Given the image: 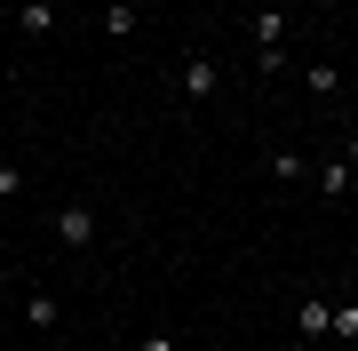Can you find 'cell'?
I'll return each mask as SVG.
<instances>
[{
    "mask_svg": "<svg viewBox=\"0 0 358 351\" xmlns=\"http://www.w3.org/2000/svg\"><path fill=\"white\" fill-rule=\"evenodd\" d=\"M48 232H56V247H64V256H88V247H96V232H103V216H96V200H64Z\"/></svg>",
    "mask_w": 358,
    "mask_h": 351,
    "instance_id": "1",
    "label": "cell"
},
{
    "mask_svg": "<svg viewBox=\"0 0 358 351\" xmlns=\"http://www.w3.org/2000/svg\"><path fill=\"white\" fill-rule=\"evenodd\" d=\"M215 88H223V64H215L207 48H192V56L176 64V96H183V104H215Z\"/></svg>",
    "mask_w": 358,
    "mask_h": 351,
    "instance_id": "2",
    "label": "cell"
},
{
    "mask_svg": "<svg viewBox=\"0 0 358 351\" xmlns=\"http://www.w3.org/2000/svg\"><path fill=\"white\" fill-rule=\"evenodd\" d=\"M287 40H294V16H287V8H255V64H263V72L287 64Z\"/></svg>",
    "mask_w": 358,
    "mask_h": 351,
    "instance_id": "3",
    "label": "cell"
},
{
    "mask_svg": "<svg viewBox=\"0 0 358 351\" xmlns=\"http://www.w3.org/2000/svg\"><path fill=\"white\" fill-rule=\"evenodd\" d=\"M294 336H303V343H327L334 336V296H303V303H294Z\"/></svg>",
    "mask_w": 358,
    "mask_h": 351,
    "instance_id": "4",
    "label": "cell"
},
{
    "mask_svg": "<svg viewBox=\"0 0 358 351\" xmlns=\"http://www.w3.org/2000/svg\"><path fill=\"white\" fill-rule=\"evenodd\" d=\"M303 88L319 96V104H334V96H343V64H334V56H310V64H303Z\"/></svg>",
    "mask_w": 358,
    "mask_h": 351,
    "instance_id": "5",
    "label": "cell"
},
{
    "mask_svg": "<svg viewBox=\"0 0 358 351\" xmlns=\"http://www.w3.org/2000/svg\"><path fill=\"white\" fill-rule=\"evenodd\" d=\"M310 184H319L327 200H350V184H358V168H350L343 152H334V160H319V168H310Z\"/></svg>",
    "mask_w": 358,
    "mask_h": 351,
    "instance_id": "6",
    "label": "cell"
},
{
    "mask_svg": "<svg viewBox=\"0 0 358 351\" xmlns=\"http://www.w3.org/2000/svg\"><path fill=\"white\" fill-rule=\"evenodd\" d=\"M56 25H64V16H56V0H24V8H16V32H24V40H48Z\"/></svg>",
    "mask_w": 358,
    "mask_h": 351,
    "instance_id": "7",
    "label": "cell"
},
{
    "mask_svg": "<svg viewBox=\"0 0 358 351\" xmlns=\"http://www.w3.org/2000/svg\"><path fill=\"white\" fill-rule=\"evenodd\" d=\"M16 312H24V327H32V336H56V327H64V303H56V296H24Z\"/></svg>",
    "mask_w": 358,
    "mask_h": 351,
    "instance_id": "8",
    "label": "cell"
},
{
    "mask_svg": "<svg viewBox=\"0 0 358 351\" xmlns=\"http://www.w3.org/2000/svg\"><path fill=\"white\" fill-rule=\"evenodd\" d=\"M103 32H112V40H136L143 32V8H136V0H112V8H103Z\"/></svg>",
    "mask_w": 358,
    "mask_h": 351,
    "instance_id": "9",
    "label": "cell"
},
{
    "mask_svg": "<svg viewBox=\"0 0 358 351\" xmlns=\"http://www.w3.org/2000/svg\"><path fill=\"white\" fill-rule=\"evenodd\" d=\"M334 351H350L358 343V303H334V336H327Z\"/></svg>",
    "mask_w": 358,
    "mask_h": 351,
    "instance_id": "10",
    "label": "cell"
},
{
    "mask_svg": "<svg viewBox=\"0 0 358 351\" xmlns=\"http://www.w3.org/2000/svg\"><path fill=\"white\" fill-rule=\"evenodd\" d=\"M271 176H287V184H310V160H303V152H271Z\"/></svg>",
    "mask_w": 358,
    "mask_h": 351,
    "instance_id": "11",
    "label": "cell"
},
{
    "mask_svg": "<svg viewBox=\"0 0 358 351\" xmlns=\"http://www.w3.org/2000/svg\"><path fill=\"white\" fill-rule=\"evenodd\" d=\"M16 192H24V168H16V160H0V208H8Z\"/></svg>",
    "mask_w": 358,
    "mask_h": 351,
    "instance_id": "12",
    "label": "cell"
},
{
    "mask_svg": "<svg viewBox=\"0 0 358 351\" xmlns=\"http://www.w3.org/2000/svg\"><path fill=\"white\" fill-rule=\"evenodd\" d=\"M136 351H176V336H159V327H152V336H136Z\"/></svg>",
    "mask_w": 358,
    "mask_h": 351,
    "instance_id": "13",
    "label": "cell"
},
{
    "mask_svg": "<svg viewBox=\"0 0 358 351\" xmlns=\"http://www.w3.org/2000/svg\"><path fill=\"white\" fill-rule=\"evenodd\" d=\"M343 160H350V168H358V128H350V136H343Z\"/></svg>",
    "mask_w": 358,
    "mask_h": 351,
    "instance_id": "14",
    "label": "cell"
},
{
    "mask_svg": "<svg viewBox=\"0 0 358 351\" xmlns=\"http://www.w3.org/2000/svg\"><path fill=\"white\" fill-rule=\"evenodd\" d=\"M287 351H334V343H303V336H294V343H287Z\"/></svg>",
    "mask_w": 358,
    "mask_h": 351,
    "instance_id": "15",
    "label": "cell"
},
{
    "mask_svg": "<svg viewBox=\"0 0 358 351\" xmlns=\"http://www.w3.org/2000/svg\"><path fill=\"white\" fill-rule=\"evenodd\" d=\"M0 280H8V247H0Z\"/></svg>",
    "mask_w": 358,
    "mask_h": 351,
    "instance_id": "16",
    "label": "cell"
}]
</instances>
